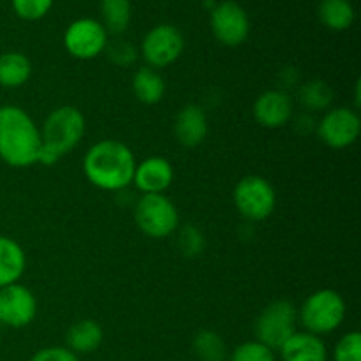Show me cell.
<instances>
[{"instance_id": "cell-1", "label": "cell", "mask_w": 361, "mask_h": 361, "mask_svg": "<svg viewBox=\"0 0 361 361\" xmlns=\"http://www.w3.org/2000/svg\"><path fill=\"white\" fill-rule=\"evenodd\" d=\"M85 176L101 190H123L133 183L136 157L122 141L101 140L88 148L83 159Z\"/></svg>"}, {"instance_id": "cell-2", "label": "cell", "mask_w": 361, "mask_h": 361, "mask_svg": "<svg viewBox=\"0 0 361 361\" xmlns=\"http://www.w3.org/2000/svg\"><path fill=\"white\" fill-rule=\"evenodd\" d=\"M41 133L32 116L20 106H0V159L13 168L39 162Z\"/></svg>"}, {"instance_id": "cell-3", "label": "cell", "mask_w": 361, "mask_h": 361, "mask_svg": "<svg viewBox=\"0 0 361 361\" xmlns=\"http://www.w3.org/2000/svg\"><path fill=\"white\" fill-rule=\"evenodd\" d=\"M39 133H41L39 164L51 166L74 150L76 145L83 140L85 116L74 106H60L46 116Z\"/></svg>"}, {"instance_id": "cell-4", "label": "cell", "mask_w": 361, "mask_h": 361, "mask_svg": "<svg viewBox=\"0 0 361 361\" xmlns=\"http://www.w3.org/2000/svg\"><path fill=\"white\" fill-rule=\"evenodd\" d=\"M345 317V302L334 289H319L303 302L298 310L300 323L312 335H326L337 330Z\"/></svg>"}, {"instance_id": "cell-5", "label": "cell", "mask_w": 361, "mask_h": 361, "mask_svg": "<svg viewBox=\"0 0 361 361\" xmlns=\"http://www.w3.org/2000/svg\"><path fill=\"white\" fill-rule=\"evenodd\" d=\"M296 321H298V310L291 302L288 300L271 302L257 316L254 324L257 342L270 348L271 351L281 349L296 334Z\"/></svg>"}, {"instance_id": "cell-6", "label": "cell", "mask_w": 361, "mask_h": 361, "mask_svg": "<svg viewBox=\"0 0 361 361\" xmlns=\"http://www.w3.org/2000/svg\"><path fill=\"white\" fill-rule=\"evenodd\" d=\"M141 231L155 240L166 238L178 229V210L164 194H143L134 210Z\"/></svg>"}, {"instance_id": "cell-7", "label": "cell", "mask_w": 361, "mask_h": 361, "mask_svg": "<svg viewBox=\"0 0 361 361\" xmlns=\"http://www.w3.org/2000/svg\"><path fill=\"white\" fill-rule=\"evenodd\" d=\"M235 207L247 221H264L270 217L277 204V196L267 178L257 175L245 176L240 180L233 192Z\"/></svg>"}, {"instance_id": "cell-8", "label": "cell", "mask_w": 361, "mask_h": 361, "mask_svg": "<svg viewBox=\"0 0 361 361\" xmlns=\"http://www.w3.org/2000/svg\"><path fill=\"white\" fill-rule=\"evenodd\" d=\"M183 46L185 41L178 28L173 25H157L145 35L141 42V53L148 67L159 69L176 62L182 55Z\"/></svg>"}, {"instance_id": "cell-9", "label": "cell", "mask_w": 361, "mask_h": 361, "mask_svg": "<svg viewBox=\"0 0 361 361\" xmlns=\"http://www.w3.org/2000/svg\"><path fill=\"white\" fill-rule=\"evenodd\" d=\"M66 49L80 60H90L101 55L108 44V32L102 23L92 18L73 21L63 34Z\"/></svg>"}, {"instance_id": "cell-10", "label": "cell", "mask_w": 361, "mask_h": 361, "mask_svg": "<svg viewBox=\"0 0 361 361\" xmlns=\"http://www.w3.org/2000/svg\"><path fill=\"white\" fill-rule=\"evenodd\" d=\"M361 120L358 111L349 108H330L317 123V136L330 148H348L358 140Z\"/></svg>"}, {"instance_id": "cell-11", "label": "cell", "mask_w": 361, "mask_h": 361, "mask_svg": "<svg viewBox=\"0 0 361 361\" xmlns=\"http://www.w3.org/2000/svg\"><path fill=\"white\" fill-rule=\"evenodd\" d=\"M37 316V300L34 293L21 284L0 289V324L25 328Z\"/></svg>"}, {"instance_id": "cell-12", "label": "cell", "mask_w": 361, "mask_h": 361, "mask_svg": "<svg viewBox=\"0 0 361 361\" xmlns=\"http://www.w3.org/2000/svg\"><path fill=\"white\" fill-rule=\"evenodd\" d=\"M212 30L222 44L240 46L249 37V16L238 4L226 0L217 4L212 11Z\"/></svg>"}, {"instance_id": "cell-13", "label": "cell", "mask_w": 361, "mask_h": 361, "mask_svg": "<svg viewBox=\"0 0 361 361\" xmlns=\"http://www.w3.org/2000/svg\"><path fill=\"white\" fill-rule=\"evenodd\" d=\"M254 118L267 129H277L293 118V99L284 90H267L254 102Z\"/></svg>"}, {"instance_id": "cell-14", "label": "cell", "mask_w": 361, "mask_h": 361, "mask_svg": "<svg viewBox=\"0 0 361 361\" xmlns=\"http://www.w3.org/2000/svg\"><path fill=\"white\" fill-rule=\"evenodd\" d=\"M173 166L164 157H148L143 162L136 164L133 183L143 194H164V190L171 185Z\"/></svg>"}, {"instance_id": "cell-15", "label": "cell", "mask_w": 361, "mask_h": 361, "mask_svg": "<svg viewBox=\"0 0 361 361\" xmlns=\"http://www.w3.org/2000/svg\"><path fill=\"white\" fill-rule=\"evenodd\" d=\"M208 134L207 113L201 106L187 104L175 118V137L180 145L194 148L204 141Z\"/></svg>"}, {"instance_id": "cell-16", "label": "cell", "mask_w": 361, "mask_h": 361, "mask_svg": "<svg viewBox=\"0 0 361 361\" xmlns=\"http://www.w3.org/2000/svg\"><path fill=\"white\" fill-rule=\"evenodd\" d=\"M282 361H328L324 342L317 335L296 331L281 349Z\"/></svg>"}, {"instance_id": "cell-17", "label": "cell", "mask_w": 361, "mask_h": 361, "mask_svg": "<svg viewBox=\"0 0 361 361\" xmlns=\"http://www.w3.org/2000/svg\"><path fill=\"white\" fill-rule=\"evenodd\" d=\"M27 256L16 240L0 236V289L16 284L25 274Z\"/></svg>"}, {"instance_id": "cell-18", "label": "cell", "mask_w": 361, "mask_h": 361, "mask_svg": "<svg viewBox=\"0 0 361 361\" xmlns=\"http://www.w3.org/2000/svg\"><path fill=\"white\" fill-rule=\"evenodd\" d=\"M102 338H104L102 328L94 319L78 321L66 334L67 349L74 355H90L97 351L99 345L102 344Z\"/></svg>"}, {"instance_id": "cell-19", "label": "cell", "mask_w": 361, "mask_h": 361, "mask_svg": "<svg viewBox=\"0 0 361 361\" xmlns=\"http://www.w3.org/2000/svg\"><path fill=\"white\" fill-rule=\"evenodd\" d=\"M32 63L27 55L9 51L0 55V87L20 88L30 80Z\"/></svg>"}, {"instance_id": "cell-20", "label": "cell", "mask_w": 361, "mask_h": 361, "mask_svg": "<svg viewBox=\"0 0 361 361\" xmlns=\"http://www.w3.org/2000/svg\"><path fill=\"white\" fill-rule=\"evenodd\" d=\"M133 90L137 101L145 102V104H157L164 97V78L152 67H141L134 73Z\"/></svg>"}, {"instance_id": "cell-21", "label": "cell", "mask_w": 361, "mask_h": 361, "mask_svg": "<svg viewBox=\"0 0 361 361\" xmlns=\"http://www.w3.org/2000/svg\"><path fill=\"white\" fill-rule=\"evenodd\" d=\"M319 20L331 30H345L355 21V9L349 0H321Z\"/></svg>"}, {"instance_id": "cell-22", "label": "cell", "mask_w": 361, "mask_h": 361, "mask_svg": "<svg viewBox=\"0 0 361 361\" xmlns=\"http://www.w3.org/2000/svg\"><path fill=\"white\" fill-rule=\"evenodd\" d=\"M298 101L309 113L328 111L334 102V90L321 80L307 81L298 92Z\"/></svg>"}, {"instance_id": "cell-23", "label": "cell", "mask_w": 361, "mask_h": 361, "mask_svg": "<svg viewBox=\"0 0 361 361\" xmlns=\"http://www.w3.org/2000/svg\"><path fill=\"white\" fill-rule=\"evenodd\" d=\"M102 27L111 34H122L130 23V2L129 0H101Z\"/></svg>"}, {"instance_id": "cell-24", "label": "cell", "mask_w": 361, "mask_h": 361, "mask_svg": "<svg viewBox=\"0 0 361 361\" xmlns=\"http://www.w3.org/2000/svg\"><path fill=\"white\" fill-rule=\"evenodd\" d=\"M194 353L201 361H224L228 356V348L222 337L215 331L203 330L194 338Z\"/></svg>"}, {"instance_id": "cell-25", "label": "cell", "mask_w": 361, "mask_h": 361, "mask_svg": "<svg viewBox=\"0 0 361 361\" xmlns=\"http://www.w3.org/2000/svg\"><path fill=\"white\" fill-rule=\"evenodd\" d=\"M229 361H275V355L270 348L257 341L243 342L233 351Z\"/></svg>"}, {"instance_id": "cell-26", "label": "cell", "mask_w": 361, "mask_h": 361, "mask_svg": "<svg viewBox=\"0 0 361 361\" xmlns=\"http://www.w3.org/2000/svg\"><path fill=\"white\" fill-rule=\"evenodd\" d=\"M53 0H13L14 13L27 21L41 20L51 9Z\"/></svg>"}, {"instance_id": "cell-27", "label": "cell", "mask_w": 361, "mask_h": 361, "mask_svg": "<svg viewBox=\"0 0 361 361\" xmlns=\"http://www.w3.org/2000/svg\"><path fill=\"white\" fill-rule=\"evenodd\" d=\"M335 361H361V335L360 331H349L335 348Z\"/></svg>"}, {"instance_id": "cell-28", "label": "cell", "mask_w": 361, "mask_h": 361, "mask_svg": "<svg viewBox=\"0 0 361 361\" xmlns=\"http://www.w3.org/2000/svg\"><path fill=\"white\" fill-rule=\"evenodd\" d=\"M178 245L185 256H197V254L203 250L204 245L203 235H201L200 229L194 228V226H185V228H182V231H180Z\"/></svg>"}, {"instance_id": "cell-29", "label": "cell", "mask_w": 361, "mask_h": 361, "mask_svg": "<svg viewBox=\"0 0 361 361\" xmlns=\"http://www.w3.org/2000/svg\"><path fill=\"white\" fill-rule=\"evenodd\" d=\"M106 49H108L109 59L113 60V63L122 67H129L130 63L136 60V48L130 44L129 41H113L106 44Z\"/></svg>"}, {"instance_id": "cell-30", "label": "cell", "mask_w": 361, "mask_h": 361, "mask_svg": "<svg viewBox=\"0 0 361 361\" xmlns=\"http://www.w3.org/2000/svg\"><path fill=\"white\" fill-rule=\"evenodd\" d=\"M30 361H80V358L67 348H44L35 353Z\"/></svg>"}, {"instance_id": "cell-31", "label": "cell", "mask_w": 361, "mask_h": 361, "mask_svg": "<svg viewBox=\"0 0 361 361\" xmlns=\"http://www.w3.org/2000/svg\"><path fill=\"white\" fill-rule=\"evenodd\" d=\"M360 87H361V83H360V81H356V88H355V101H356V108H358V106H360Z\"/></svg>"}, {"instance_id": "cell-32", "label": "cell", "mask_w": 361, "mask_h": 361, "mask_svg": "<svg viewBox=\"0 0 361 361\" xmlns=\"http://www.w3.org/2000/svg\"><path fill=\"white\" fill-rule=\"evenodd\" d=\"M0 326H2V324H0Z\"/></svg>"}]
</instances>
